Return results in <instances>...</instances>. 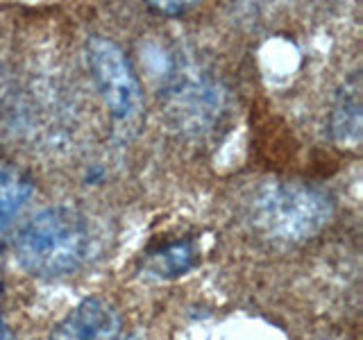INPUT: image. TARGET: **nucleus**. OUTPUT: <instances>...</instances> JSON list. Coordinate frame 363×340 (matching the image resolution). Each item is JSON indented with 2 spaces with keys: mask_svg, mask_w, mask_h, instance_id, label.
<instances>
[{
  "mask_svg": "<svg viewBox=\"0 0 363 340\" xmlns=\"http://www.w3.org/2000/svg\"><path fill=\"white\" fill-rule=\"evenodd\" d=\"M86 64L109 113L121 123H134L143 111V89L123 48L102 34L86 39Z\"/></svg>",
  "mask_w": 363,
  "mask_h": 340,
  "instance_id": "7ed1b4c3",
  "label": "nucleus"
},
{
  "mask_svg": "<svg viewBox=\"0 0 363 340\" xmlns=\"http://www.w3.org/2000/svg\"><path fill=\"white\" fill-rule=\"evenodd\" d=\"M11 107V86H9V77L0 71V123L5 120Z\"/></svg>",
  "mask_w": 363,
  "mask_h": 340,
  "instance_id": "6e6552de",
  "label": "nucleus"
},
{
  "mask_svg": "<svg viewBox=\"0 0 363 340\" xmlns=\"http://www.w3.org/2000/svg\"><path fill=\"white\" fill-rule=\"evenodd\" d=\"M34 196V181L14 164L0 159V234H5Z\"/></svg>",
  "mask_w": 363,
  "mask_h": 340,
  "instance_id": "423d86ee",
  "label": "nucleus"
},
{
  "mask_svg": "<svg viewBox=\"0 0 363 340\" xmlns=\"http://www.w3.org/2000/svg\"><path fill=\"white\" fill-rule=\"evenodd\" d=\"M150 7L157 9V11H162V14H184V11L191 5H182V3H152Z\"/></svg>",
  "mask_w": 363,
  "mask_h": 340,
  "instance_id": "1a4fd4ad",
  "label": "nucleus"
},
{
  "mask_svg": "<svg viewBox=\"0 0 363 340\" xmlns=\"http://www.w3.org/2000/svg\"><path fill=\"white\" fill-rule=\"evenodd\" d=\"M14 249L21 268L34 277L73 275L91 252L89 222L73 207H48L21 227Z\"/></svg>",
  "mask_w": 363,
  "mask_h": 340,
  "instance_id": "f257e3e1",
  "label": "nucleus"
},
{
  "mask_svg": "<svg viewBox=\"0 0 363 340\" xmlns=\"http://www.w3.org/2000/svg\"><path fill=\"white\" fill-rule=\"evenodd\" d=\"M363 132V118H361V79L354 75L347 79L345 86L340 89L338 100L332 111V136L338 145L345 147H359Z\"/></svg>",
  "mask_w": 363,
  "mask_h": 340,
  "instance_id": "39448f33",
  "label": "nucleus"
},
{
  "mask_svg": "<svg viewBox=\"0 0 363 340\" xmlns=\"http://www.w3.org/2000/svg\"><path fill=\"white\" fill-rule=\"evenodd\" d=\"M123 320L107 300L89 298L52 329L50 340H121Z\"/></svg>",
  "mask_w": 363,
  "mask_h": 340,
  "instance_id": "20e7f679",
  "label": "nucleus"
},
{
  "mask_svg": "<svg viewBox=\"0 0 363 340\" xmlns=\"http://www.w3.org/2000/svg\"><path fill=\"white\" fill-rule=\"evenodd\" d=\"M200 261V249L193 241L168 243L147 252L143 259V268L147 277L155 279H177L186 275Z\"/></svg>",
  "mask_w": 363,
  "mask_h": 340,
  "instance_id": "0eeeda50",
  "label": "nucleus"
},
{
  "mask_svg": "<svg viewBox=\"0 0 363 340\" xmlns=\"http://www.w3.org/2000/svg\"><path fill=\"white\" fill-rule=\"evenodd\" d=\"M0 340H16V336H14V332L9 329V324L0 317Z\"/></svg>",
  "mask_w": 363,
  "mask_h": 340,
  "instance_id": "9d476101",
  "label": "nucleus"
},
{
  "mask_svg": "<svg viewBox=\"0 0 363 340\" xmlns=\"http://www.w3.org/2000/svg\"><path fill=\"white\" fill-rule=\"evenodd\" d=\"M250 218L261 232L284 243L318 236L334 218V200L302 181H268L250 202Z\"/></svg>",
  "mask_w": 363,
  "mask_h": 340,
  "instance_id": "f03ea898",
  "label": "nucleus"
}]
</instances>
